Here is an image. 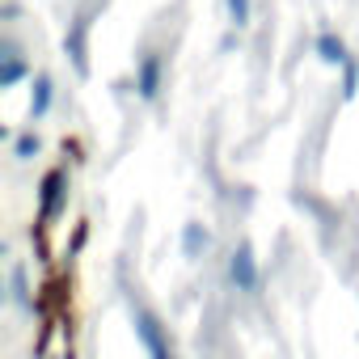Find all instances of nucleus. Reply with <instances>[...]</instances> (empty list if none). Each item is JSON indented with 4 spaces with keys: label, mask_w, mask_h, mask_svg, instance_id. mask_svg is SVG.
<instances>
[{
    "label": "nucleus",
    "mask_w": 359,
    "mask_h": 359,
    "mask_svg": "<svg viewBox=\"0 0 359 359\" xmlns=\"http://www.w3.org/2000/svg\"><path fill=\"white\" fill-rule=\"evenodd\" d=\"M140 338L148 342L152 359H169V346H165V338H161V325H156V317H152L148 309L140 313Z\"/></svg>",
    "instance_id": "f257e3e1"
},
{
    "label": "nucleus",
    "mask_w": 359,
    "mask_h": 359,
    "mask_svg": "<svg viewBox=\"0 0 359 359\" xmlns=\"http://www.w3.org/2000/svg\"><path fill=\"white\" fill-rule=\"evenodd\" d=\"M233 283H237L241 292H250V287L258 283V266H254V254H250V250H237V254H233Z\"/></svg>",
    "instance_id": "f03ea898"
},
{
    "label": "nucleus",
    "mask_w": 359,
    "mask_h": 359,
    "mask_svg": "<svg viewBox=\"0 0 359 359\" xmlns=\"http://www.w3.org/2000/svg\"><path fill=\"white\" fill-rule=\"evenodd\" d=\"M156 85H161V60L152 55V60H144V68H140V93H144V97H156Z\"/></svg>",
    "instance_id": "7ed1b4c3"
},
{
    "label": "nucleus",
    "mask_w": 359,
    "mask_h": 359,
    "mask_svg": "<svg viewBox=\"0 0 359 359\" xmlns=\"http://www.w3.org/2000/svg\"><path fill=\"white\" fill-rule=\"evenodd\" d=\"M317 51H321V60H330V64H346L342 43H338L334 34H321V39H317Z\"/></svg>",
    "instance_id": "20e7f679"
},
{
    "label": "nucleus",
    "mask_w": 359,
    "mask_h": 359,
    "mask_svg": "<svg viewBox=\"0 0 359 359\" xmlns=\"http://www.w3.org/2000/svg\"><path fill=\"white\" fill-rule=\"evenodd\" d=\"M34 89H39V97H34V114H43V110H47V102H51V81H47V76H39V85H34Z\"/></svg>",
    "instance_id": "39448f33"
},
{
    "label": "nucleus",
    "mask_w": 359,
    "mask_h": 359,
    "mask_svg": "<svg viewBox=\"0 0 359 359\" xmlns=\"http://www.w3.org/2000/svg\"><path fill=\"white\" fill-rule=\"evenodd\" d=\"M229 9H233V22L245 26V18H250V0H229Z\"/></svg>",
    "instance_id": "423d86ee"
}]
</instances>
